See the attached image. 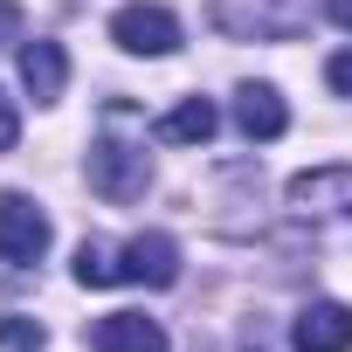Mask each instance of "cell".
Here are the masks:
<instances>
[{"label": "cell", "mask_w": 352, "mask_h": 352, "mask_svg": "<svg viewBox=\"0 0 352 352\" xmlns=\"http://www.w3.org/2000/svg\"><path fill=\"white\" fill-rule=\"evenodd\" d=\"M297 221H352V166H311L283 187Z\"/></svg>", "instance_id": "3957f363"}, {"label": "cell", "mask_w": 352, "mask_h": 352, "mask_svg": "<svg viewBox=\"0 0 352 352\" xmlns=\"http://www.w3.org/2000/svg\"><path fill=\"white\" fill-rule=\"evenodd\" d=\"M14 138H21V111H14L8 90H0V152H14Z\"/></svg>", "instance_id": "9a60e30c"}, {"label": "cell", "mask_w": 352, "mask_h": 352, "mask_svg": "<svg viewBox=\"0 0 352 352\" xmlns=\"http://www.w3.org/2000/svg\"><path fill=\"white\" fill-rule=\"evenodd\" d=\"M42 324L35 318H21V311H0V345H8V352H42Z\"/></svg>", "instance_id": "4fadbf2b"}, {"label": "cell", "mask_w": 352, "mask_h": 352, "mask_svg": "<svg viewBox=\"0 0 352 352\" xmlns=\"http://www.w3.org/2000/svg\"><path fill=\"white\" fill-rule=\"evenodd\" d=\"M90 352H166V324L145 311H104L90 324Z\"/></svg>", "instance_id": "8992f818"}, {"label": "cell", "mask_w": 352, "mask_h": 352, "mask_svg": "<svg viewBox=\"0 0 352 352\" xmlns=\"http://www.w3.org/2000/svg\"><path fill=\"white\" fill-rule=\"evenodd\" d=\"M214 131H221V111H214L208 97H180V104L159 118V138H166V145H208Z\"/></svg>", "instance_id": "30bf717a"}, {"label": "cell", "mask_w": 352, "mask_h": 352, "mask_svg": "<svg viewBox=\"0 0 352 352\" xmlns=\"http://www.w3.org/2000/svg\"><path fill=\"white\" fill-rule=\"evenodd\" d=\"M21 90H28L35 104H63V90H69V56H63V42H49V35L21 42Z\"/></svg>", "instance_id": "ba28073f"}, {"label": "cell", "mask_w": 352, "mask_h": 352, "mask_svg": "<svg viewBox=\"0 0 352 352\" xmlns=\"http://www.w3.org/2000/svg\"><path fill=\"white\" fill-rule=\"evenodd\" d=\"M221 8H228V14H214V28L242 35V14H235V0H221ZM249 28H256V35H263V28H270V35H290V28H297V14H263L256 0H249Z\"/></svg>", "instance_id": "7c38bea8"}, {"label": "cell", "mask_w": 352, "mask_h": 352, "mask_svg": "<svg viewBox=\"0 0 352 352\" xmlns=\"http://www.w3.org/2000/svg\"><path fill=\"white\" fill-rule=\"evenodd\" d=\"M76 283H83V290H111V283H124V249H111V242H83V249H76Z\"/></svg>", "instance_id": "8fae6325"}, {"label": "cell", "mask_w": 352, "mask_h": 352, "mask_svg": "<svg viewBox=\"0 0 352 352\" xmlns=\"http://www.w3.org/2000/svg\"><path fill=\"white\" fill-rule=\"evenodd\" d=\"M111 42L124 56H173L180 49V14L159 8V0H131V8L111 14Z\"/></svg>", "instance_id": "277c9868"}, {"label": "cell", "mask_w": 352, "mask_h": 352, "mask_svg": "<svg viewBox=\"0 0 352 352\" xmlns=\"http://www.w3.org/2000/svg\"><path fill=\"white\" fill-rule=\"evenodd\" d=\"M324 14H331V21H338V28L352 35V0H324Z\"/></svg>", "instance_id": "e0dca14e"}, {"label": "cell", "mask_w": 352, "mask_h": 352, "mask_svg": "<svg viewBox=\"0 0 352 352\" xmlns=\"http://www.w3.org/2000/svg\"><path fill=\"white\" fill-rule=\"evenodd\" d=\"M324 83H331V97H352V49H338L324 63Z\"/></svg>", "instance_id": "5bb4252c"}, {"label": "cell", "mask_w": 352, "mask_h": 352, "mask_svg": "<svg viewBox=\"0 0 352 352\" xmlns=\"http://www.w3.org/2000/svg\"><path fill=\"white\" fill-rule=\"evenodd\" d=\"M124 283H145V290H166V283H180V242L173 235H131L124 242Z\"/></svg>", "instance_id": "52a82bcc"}, {"label": "cell", "mask_w": 352, "mask_h": 352, "mask_svg": "<svg viewBox=\"0 0 352 352\" xmlns=\"http://www.w3.org/2000/svg\"><path fill=\"white\" fill-rule=\"evenodd\" d=\"M290 345L297 352H352V304H338V297L304 304L290 324Z\"/></svg>", "instance_id": "5b68a950"}, {"label": "cell", "mask_w": 352, "mask_h": 352, "mask_svg": "<svg viewBox=\"0 0 352 352\" xmlns=\"http://www.w3.org/2000/svg\"><path fill=\"white\" fill-rule=\"evenodd\" d=\"M49 256V214H42V201H28V194H0V263L8 270H35Z\"/></svg>", "instance_id": "7a4b0ae2"}, {"label": "cell", "mask_w": 352, "mask_h": 352, "mask_svg": "<svg viewBox=\"0 0 352 352\" xmlns=\"http://www.w3.org/2000/svg\"><path fill=\"white\" fill-rule=\"evenodd\" d=\"M124 124H131V111L111 104L104 138L90 145V187H97L111 208H124V201H138V194L152 187V152H145V138H124Z\"/></svg>", "instance_id": "6da1fadb"}, {"label": "cell", "mask_w": 352, "mask_h": 352, "mask_svg": "<svg viewBox=\"0 0 352 352\" xmlns=\"http://www.w3.org/2000/svg\"><path fill=\"white\" fill-rule=\"evenodd\" d=\"M235 124H242V138H256V145L283 138V131H290L283 90H276V83H242V90H235Z\"/></svg>", "instance_id": "9c48e42d"}, {"label": "cell", "mask_w": 352, "mask_h": 352, "mask_svg": "<svg viewBox=\"0 0 352 352\" xmlns=\"http://www.w3.org/2000/svg\"><path fill=\"white\" fill-rule=\"evenodd\" d=\"M21 28H28V21H21V8H14V0H0V49H8V42H28Z\"/></svg>", "instance_id": "2e32d148"}]
</instances>
